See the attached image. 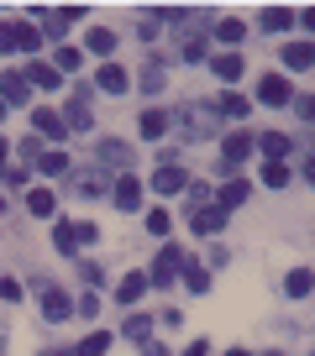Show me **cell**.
Masks as SVG:
<instances>
[{"label": "cell", "instance_id": "1", "mask_svg": "<svg viewBox=\"0 0 315 356\" xmlns=\"http://www.w3.org/2000/svg\"><path fill=\"white\" fill-rule=\"evenodd\" d=\"M179 267H184V252H179V246H163L158 262H153V273H147V289H174Z\"/></svg>", "mask_w": 315, "mask_h": 356}, {"label": "cell", "instance_id": "2", "mask_svg": "<svg viewBox=\"0 0 315 356\" xmlns=\"http://www.w3.org/2000/svg\"><path fill=\"white\" fill-rule=\"evenodd\" d=\"M247 157H252V131H231L221 142V173H236Z\"/></svg>", "mask_w": 315, "mask_h": 356}, {"label": "cell", "instance_id": "3", "mask_svg": "<svg viewBox=\"0 0 315 356\" xmlns=\"http://www.w3.org/2000/svg\"><path fill=\"white\" fill-rule=\"evenodd\" d=\"M22 79H26V89H58V84H63V74H58L53 63H43V58H32Z\"/></svg>", "mask_w": 315, "mask_h": 356}, {"label": "cell", "instance_id": "4", "mask_svg": "<svg viewBox=\"0 0 315 356\" xmlns=\"http://www.w3.org/2000/svg\"><path fill=\"white\" fill-rule=\"evenodd\" d=\"M153 189L158 194H179V189H190V173H184V168H174V163H163L153 173Z\"/></svg>", "mask_w": 315, "mask_h": 356}, {"label": "cell", "instance_id": "5", "mask_svg": "<svg viewBox=\"0 0 315 356\" xmlns=\"http://www.w3.org/2000/svg\"><path fill=\"white\" fill-rule=\"evenodd\" d=\"M11 42H16V53H43V32H37L32 22H11Z\"/></svg>", "mask_w": 315, "mask_h": 356}, {"label": "cell", "instance_id": "6", "mask_svg": "<svg viewBox=\"0 0 315 356\" xmlns=\"http://www.w3.org/2000/svg\"><path fill=\"white\" fill-rule=\"evenodd\" d=\"M32 126H37V136H47V142H58V136L68 131V126H63V115H58V111H47V105H37V111H32Z\"/></svg>", "mask_w": 315, "mask_h": 356}, {"label": "cell", "instance_id": "7", "mask_svg": "<svg viewBox=\"0 0 315 356\" xmlns=\"http://www.w3.org/2000/svg\"><path fill=\"white\" fill-rule=\"evenodd\" d=\"M68 314H74V299H68L63 289H47V293H43V320L58 325V320H68Z\"/></svg>", "mask_w": 315, "mask_h": 356}, {"label": "cell", "instance_id": "8", "mask_svg": "<svg viewBox=\"0 0 315 356\" xmlns=\"http://www.w3.org/2000/svg\"><path fill=\"white\" fill-rule=\"evenodd\" d=\"M95 84H100L105 95H126V84H132V74H126L121 63H105L100 74H95Z\"/></svg>", "mask_w": 315, "mask_h": 356}, {"label": "cell", "instance_id": "9", "mask_svg": "<svg viewBox=\"0 0 315 356\" xmlns=\"http://www.w3.org/2000/svg\"><path fill=\"white\" fill-rule=\"evenodd\" d=\"M26 100H32V89H26L22 74H6V79H0V105H26Z\"/></svg>", "mask_w": 315, "mask_h": 356}, {"label": "cell", "instance_id": "10", "mask_svg": "<svg viewBox=\"0 0 315 356\" xmlns=\"http://www.w3.org/2000/svg\"><path fill=\"white\" fill-rule=\"evenodd\" d=\"M258 100H263V105H289V100H294L289 79H263V84H258Z\"/></svg>", "mask_w": 315, "mask_h": 356}, {"label": "cell", "instance_id": "11", "mask_svg": "<svg viewBox=\"0 0 315 356\" xmlns=\"http://www.w3.org/2000/svg\"><path fill=\"white\" fill-rule=\"evenodd\" d=\"M169 121H174V115L158 111V105H153V111H142V136H147V142H163V136H169Z\"/></svg>", "mask_w": 315, "mask_h": 356}, {"label": "cell", "instance_id": "12", "mask_svg": "<svg viewBox=\"0 0 315 356\" xmlns=\"http://www.w3.org/2000/svg\"><path fill=\"white\" fill-rule=\"evenodd\" d=\"M63 126H74V131H90V95L79 89L74 100H68V115H63Z\"/></svg>", "mask_w": 315, "mask_h": 356}, {"label": "cell", "instance_id": "13", "mask_svg": "<svg viewBox=\"0 0 315 356\" xmlns=\"http://www.w3.org/2000/svg\"><path fill=\"white\" fill-rule=\"evenodd\" d=\"M179 278H184V289H190V293H210V273H205L200 262H190V257H184Z\"/></svg>", "mask_w": 315, "mask_h": 356}, {"label": "cell", "instance_id": "14", "mask_svg": "<svg viewBox=\"0 0 315 356\" xmlns=\"http://www.w3.org/2000/svg\"><path fill=\"white\" fill-rule=\"evenodd\" d=\"M247 194H252V184H242V178H231L221 194H215V204H221V215L226 210H236V204H247Z\"/></svg>", "mask_w": 315, "mask_h": 356}, {"label": "cell", "instance_id": "15", "mask_svg": "<svg viewBox=\"0 0 315 356\" xmlns=\"http://www.w3.org/2000/svg\"><path fill=\"white\" fill-rule=\"evenodd\" d=\"M116 204H121V210H137V204H142V184H137L132 173L116 178Z\"/></svg>", "mask_w": 315, "mask_h": 356}, {"label": "cell", "instance_id": "16", "mask_svg": "<svg viewBox=\"0 0 315 356\" xmlns=\"http://www.w3.org/2000/svg\"><path fill=\"white\" fill-rule=\"evenodd\" d=\"M215 42H221V47H242V42H247V26L236 22V16H226V22L215 26Z\"/></svg>", "mask_w": 315, "mask_h": 356}, {"label": "cell", "instance_id": "17", "mask_svg": "<svg viewBox=\"0 0 315 356\" xmlns=\"http://www.w3.org/2000/svg\"><path fill=\"white\" fill-rule=\"evenodd\" d=\"M142 293H147V273H126L121 289H116V299H121V304H137Z\"/></svg>", "mask_w": 315, "mask_h": 356}, {"label": "cell", "instance_id": "18", "mask_svg": "<svg viewBox=\"0 0 315 356\" xmlns=\"http://www.w3.org/2000/svg\"><path fill=\"white\" fill-rule=\"evenodd\" d=\"M252 147H263V152H268L273 163H279V157H289V136H284V131H263Z\"/></svg>", "mask_w": 315, "mask_h": 356}, {"label": "cell", "instance_id": "19", "mask_svg": "<svg viewBox=\"0 0 315 356\" xmlns=\"http://www.w3.org/2000/svg\"><path fill=\"white\" fill-rule=\"evenodd\" d=\"M310 283H315V273H310V267H294V273H289V283H284V293H294V299H310Z\"/></svg>", "mask_w": 315, "mask_h": 356}, {"label": "cell", "instance_id": "20", "mask_svg": "<svg viewBox=\"0 0 315 356\" xmlns=\"http://www.w3.org/2000/svg\"><path fill=\"white\" fill-rule=\"evenodd\" d=\"M84 42H90V53H100V58H111V53H116V32H111V26H95Z\"/></svg>", "mask_w": 315, "mask_h": 356}, {"label": "cell", "instance_id": "21", "mask_svg": "<svg viewBox=\"0 0 315 356\" xmlns=\"http://www.w3.org/2000/svg\"><path fill=\"white\" fill-rule=\"evenodd\" d=\"M53 246H58V252H79V231H74V220H58V225H53Z\"/></svg>", "mask_w": 315, "mask_h": 356}, {"label": "cell", "instance_id": "22", "mask_svg": "<svg viewBox=\"0 0 315 356\" xmlns=\"http://www.w3.org/2000/svg\"><path fill=\"white\" fill-rule=\"evenodd\" d=\"M26 210H32V215H43V220H47V215H58V200H53L47 189H32V194H26Z\"/></svg>", "mask_w": 315, "mask_h": 356}, {"label": "cell", "instance_id": "23", "mask_svg": "<svg viewBox=\"0 0 315 356\" xmlns=\"http://www.w3.org/2000/svg\"><path fill=\"white\" fill-rule=\"evenodd\" d=\"M263 26H268V32H289V26H294V11H284V6H268V11H263Z\"/></svg>", "mask_w": 315, "mask_h": 356}, {"label": "cell", "instance_id": "24", "mask_svg": "<svg viewBox=\"0 0 315 356\" xmlns=\"http://www.w3.org/2000/svg\"><path fill=\"white\" fill-rule=\"evenodd\" d=\"M310 42H289V47H284V63H289V68H300V74H305V68H310Z\"/></svg>", "mask_w": 315, "mask_h": 356}, {"label": "cell", "instance_id": "25", "mask_svg": "<svg viewBox=\"0 0 315 356\" xmlns=\"http://www.w3.org/2000/svg\"><path fill=\"white\" fill-rule=\"evenodd\" d=\"M221 225H226L221 210H194V231H200V236H215Z\"/></svg>", "mask_w": 315, "mask_h": 356}, {"label": "cell", "instance_id": "26", "mask_svg": "<svg viewBox=\"0 0 315 356\" xmlns=\"http://www.w3.org/2000/svg\"><path fill=\"white\" fill-rule=\"evenodd\" d=\"M79 63H84V53H79V47H58V53H53V68H58V74H74Z\"/></svg>", "mask_w": 315, "mask_h": 356}, {"label": "cell", "instance_id": "27", "mask_svg": "<svg viewBox=\"0 0 315 356\" xmlns=\"http://www.w3.org/2000/svg\"><path fill=\"white\" fill-rule=\"evenodd\" d=\"M215 79H226V84H231V79H242V58H236V53H221V58H215Z\"/></svg>", "mask_w": 315, "mask_h": 356}, {"label": "cell", "instance_id": "28", "mask_svg": "<svg viewBox=\"0 0 315 356\" xmlns=\"http://www.w3.org/2000/svg\"><path fill=\"white\" fill-rule=\"evenodd\" d=\"M215 111H221V115H231V121H242V115H247L252 105L242 100V95H221V105H215Z\"/></svg>", "mask_w": 315, "mask_h": 356}, {"label": "cell", "instance_id": "29", "mask_svg": "<svg viewBox=\"0 0 315 356\" xmlns=\"http://www.w3.org/2000/svg\"><path fill=\"white\" fill-rule=\"evenodd\" d=\"M37 168H43V173H68V152H58V147H53V152L37 157Z\"/></svg>", "mask_w": 315, "mask_h": 356}, {"label": "cell", "instance_id": "30", "mask_svg": "<svg viewBox=\"0 0 315 356\" xmlns=\"http://www.w3.org/2000/svg\"><path fill=\"white\" fill-rule=\"evenodd\" d=\"M105 351H111V335H105V330H95L90 341L79 346V356H105Z\"/></svg>", "mask_w": 315, "mask_h": 356}, {"label": "cell", "instance_id": "31", "mask_svg": "<svg viewBox=\"0 0 315 356\" xmlns=\"http://www.w3.org/2000/svg\"><path fill=\"white\" fill-rule=\"evenodd\" d=\"M263 184H268V189H284V184H289V168H284V163H268V168H263Z\"/></svg>", "mask_w": 315, "mask_h": 356}, {"label": "cell", "instance_id": "32", "mask_svg": "<svg viewBox=\"0 0 315 356\" xmlns=\"http://www.w3.org/2000/svg\"><path fill=\"white\" fill-rule=\"evenodd\" d=\"M147 330H153V320H147V314H132L121 335H132V341H147Z\"/></svg>", "mask_w": 315, "mask_h": 356}, {"label": "cell", "instance_id": "33", "mask_svg": "<svg viewBox=\"0 0 315 356\" xmlns=\"http://www.w3.org/2000/svg\"><path fill=\"white\" fill-rule=\"evenodd\" d=\"M169 210H147V231H153V236H169Z\"/></svg>", "mask_w": 315, "mask_h": 356}, {"label": "cell", "instance_id": "34", "mask_svg": "<svg viewBox=\"0 0 315 356\" xmlns=\"http://www.w3.org/2000/svg\"><path fill=\"white\" fill-rule=\"evenodd\" d=\"M205 53H210V42H205V37H190V42H184V58H190V63H200Z\"/></svg>", "mask_w": 315, "mask_h": 356}, {"label": "cell", "instance_id": "35", "mask_svg": "<svg viewBox=\"0 0 315 356\" xmlns=\"http://www.w3.org/2000/svg\"><path fill=\"white\" fill-rule=\"evenodd\" d=\"M142 89H147V95H158V89H163V68H147V74H142Z\"/></svg>", "mask_w": 315, "mask_h": 356}, {"label": "cell", "instance_id": "36", "mask_svg": "<svg viewBox=\"0 0 315 356\" xmlns=\"http://www.w3.org/2000/svg\"><path fill=\"white\" fill-rule=\"evenodd\" d=\"M0 299L16 304V299H22V283H16V278H0Z\"/></svg>", "mask_w": 315, "mask_h": 356}, {"label": "cell", "instance_id": "37", "mask_svg": "<svg viewBox=\"0 0 315 356\" xmlns=\"http://www.w3.org/2000/svg\"><path fill=\"white\" fill-rule=\"evenodd\" d=\"M79 314H84V320H95V314H100V299H95V293H84V299H79Z\"/></svg>", "mask_w": 315, "mask_h": 356}, {"label": "cell", "instance_id": "38", "mask_svg": "<svg viewBox=\"0 0 315 356\" xmlns=\"http://www.w3.org/2000/svg\"><path fill=\"white\" fill-rule=\"evenodd\" d=\"M74 231H79V246H90V241H95V236H100V231H95V220H79V225H74Z\"/></svg>", "mask_w": 315, "mask_h": 356}, {"label": "cell", "instance_id": "39", "mask_svg": "<svg viewBox=\"0 0 315 356\" xmlns=\"http://www.w3.org/2000/svg\"><path fill=\"white\" fill-rule=\"evenodd\" d=\"M184 356H210V346H205V341H194V346H190Z\"/></svg>", "mask_w": 315, "mask_h": 356}, {"label": "cell", "instance_id": "40", "mask_svg": "<svg viewBox=\"0 0 315 356\" xmlns=\"http://www.w3.org/2000/svg\"><path fill=\"white\" fill-rule=\"evenodd\" d=\"M6 157H11V142H0V178H6Z\"/></svg>", "mask_w": 315, "mask_h": 356}, {"label": "cell", "instance_id": "41", "mask_svg": "<svg viewBox=\"0 0 315 356\" xmlns=\"http://www.w3.org/2000/svg\"><path fill=\"white\" fill-rule=\"evenodd\" d=\"M226 356H247V351H226Z\"/></svg>", "mask_w": 315, "mask_h": 356}, {"label": "cell", "instance_id": "42", "mask_svg": "<svg viewBox=\"0 0 315 356\" xmlns=\"http://www.w3.org/2000/svg\"><path fill=\"white\" fill-rule=\"evenodd\" d=\"M0 121H6V105H0Z\"/></svg>", "mask_w": 315, "mask_h": 356}, {"label": "cell", "instance_id": "43", "mask_svg": "<svg viewBox=\"0 0 315 356\" xmlns=\"http://www.w3.org/2000/svg\"><path fill=\"white\" fill-rule=\"evenodd\" d=\"M0 210H6V204H0Z\"/></svg>", "mask_w": 315, "mask_h": 356}]
</instances>
